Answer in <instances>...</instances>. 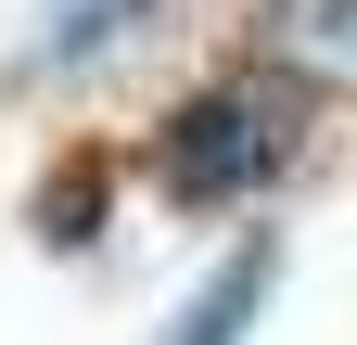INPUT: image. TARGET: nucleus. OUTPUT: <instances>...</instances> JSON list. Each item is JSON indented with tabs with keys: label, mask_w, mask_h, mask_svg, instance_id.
Segmentation results:
<instances>
[{
	"label": "nucleus",
	"mask_w": 357,
	"mask_h": 345,
	"mask_svg": "<svg viewBox=\"0 0 357 345\" xmlns=\"http://www.w3.org/2000/svg\"><path fill=\"white\" fill-rule=\"evenodd\" d=\"M306 128H319V103L294 90V77H268V64H243V77H217V90H192L166 128H153V179H166V205H255L268 179H294L306 166Z\"/></svg>",
	"instance_id": "f257e3e1"
},
{
	"label": "nucleus",
	"mask_w": 357,
	"mask_h": 345,
	"mask_svg": "<svg viewBox=\"0 0 357 345\" xmlns=\"http://www.w3.org/2000/svg\"><path fill=\"white\" fill-rule=\"evenodd\" d=\"M255 64L294 77L306 103L357 90V0H255Z\"/></svg>",
	"instance_id": "f03ea898"
},
{
	"label": "nucleus",
	"mask_w": 357,
	"mask_h": 345,
	"mask_svg": "<svg viewBox=\"0 0 357 345\" xmlns=\"http://www.w3.org/2000/svg\"><path fill=\"white\" fill-rule=\"evenodd\" d=\"M166 13H178V0H64V13H52V38H38L13 77H77V64H102V52H141Z\"/></svg>",
	"instance_id": "7ed1b4c3"
},
{
	"label": "nucleus",
	"mask_w": 357,
	"mask_h": 345,
	"mask_svg": "<svg viewBox=\"0 0 357 345\" xmlns=\"http://www.w3.org/2000/svg\"><path fill=\"white\" fill-rule=\"evenodd\" d=\"M268 281H281V243H230V269L178 307V332H166V345H243V332H255V307H268Z\"/></svg>",
	"instance_id": "20e7f679"
}]
</instances>
